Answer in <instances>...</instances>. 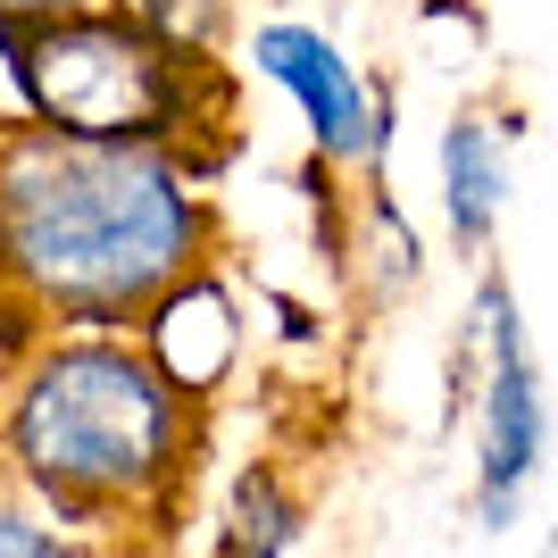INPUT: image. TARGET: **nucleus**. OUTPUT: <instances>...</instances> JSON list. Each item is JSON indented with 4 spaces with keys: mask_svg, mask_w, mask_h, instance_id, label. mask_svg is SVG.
Returning <instances> with one entry per match:
<instances>
[{
    "mask_svg": "<svg viewBox=\"0 0 558 558\" xmlns=\"http://www.w3.org/2000/svg\"><path fill=\"white\" fill-rule=\"evenodd\" d=\"M201 209L142 150L68 134L0 175V267L50 308L125 317L192 267Z\"/></svg>",
    "mask_w": 558,
    "mask_h": 558,
    "instance_id": "obj_1",
    "label": "nucleus"
},
{
    "mask_svg": "<svg viewBox=\"0 0 558 558\" xmlns=\"http://www.w3.org/2000/svg\"><path fill=\"white\" fill-rule=\"evenodd\" d=\"M175 392H184L175 375L117 342L50 350L17 392L9 450L50 500H75V509L142 500L175 466V434H184Z\"/></svg>",
    "mask_w": 558,
    "mask_h": 558,
    "instance_id": "obj_2",
    "label": "nucleus"
},
{
    "mask_svg": "<svg viewBox=\"0 0 558 558\" xmlns=\"http://www.w3.org/2000/svg\"><path fill=\"white\" fill-rule=\"evenodd\" d=\"M0 43H9L25 100L43 117H59V134L125 142V134H150L175 109L167 59L117 17H59L50 9V17L25 25L17 9H0Z\"/></svg>",
    "mask_w": 558,
    "mask_h": 558,
    "instance_id": "obj_3",
    "label": "nucleus"
},
{
    "mask_svg": "<svg viewBox=\"0 0 558 558\" xmlns=\"http://www.w3.org/2000/svg\"><path fill=\"white\" fill-rule=\"evenodd\" d=\"M466 342L492 359L484 392H475V517H484V534H509L542 475V442H550V409H542V375H534V350H525V326H517L509 276L475 283V333Z\"/></svg>",
    "mask_w": 558,
    "mask_h": 558,
    "instance_id": "obj_4",
    "label": "nucleus"
},
{
    "mask_svg": "<svg viewBox=\"0 0 558 558\" xmlns=\"http://www.w3.org/2000/svg\"><path fill=\"white\" fill-rule=\"evenodd\" d=\"M258 75H276L301 100L326 159H384L392 142V93H367L359 68L308 25H258Z\"/></svg>",
    "mask_w": 558,
    "mask_h": 558,
    "instance_id": "obj_5",
    "label": "nucleus"
},
{
    "mask_svg": "<svg viewBox=\"0 0 558 558\" xmlns=\"http://www.w3.org/2000/svg\"><path fill=\"white\" fill-rule=\"evenodd\" d=\"M500 209H509V125H492V117H450L442 134V217H450V242H459L466 258L492 242V226H500Z\"/></svg>",
    "mask_w": 558,
    "mask_h": 558,
    "instance_id": "obj_6",
    "label": "nucleus"
},
{
    "mask_svg": "<svg viewBox=\"0 0 558 558\" xmlns=\"http://www.w3.org/2000/svg\"><path fill=\"white\" fill-rule=\"evenodd\" d=\"M233 550H292L301 542V517H292V500H283L267 475H242V492H233Z\"/></svg>",
    "mask_w": 558,
    "mask_h": 558,
    "instance_id": "obj_7",
    "label": "nucleus"
},
{
    "mask_svg": "<svg viewBox=\"0 0 558 558\" xmlns=\"http://www.w3.org/2000/svg\"><path fill=\"white\" fill-rule=\"evenodd\" d=\"M367 233H375V283H384V292H409V283H417V233H409V217H400L384 192L367 201Z\"/></svg>",
    "mask_w": 558,
    "mask_h": 558,
    "instance_id": "obj_8",
    "label": "nucleus"
},
{
    "mask_svg": "<svg viewBox=\"0 0 558 558\" xmlns=\"http://www.w3.org/2000/svg\"><path fill=\"white\" fill-rule=\"evenodd\" d=\"M59 550V534H34L25 517H0V558H50Z\"/></svg>",
    "mask_w": 558,
    "mask_h": 558,
    "instance_id": "obj_9",
    "label": "nucleus"
},
{
    "mask_svg": "<svg viewBox=\"0 0 558 558\" xmlns=\"http://www.w3.org/2000/svg\"><path fill=\"white\" fill-rule=\"evenodd\" d=\"M0 9H34V17H50V9H84V0H0Z\"/></svg>",
    "mask_w": 558,
    "mask_h": 558,
    "instance_id": "obj_10",
    "label": "nucleus"
},
{
    "mask_svg": "<svg viewBox=\"0 0 558 558\" xmlns=\"http://www.w3.org/2000/svg\"><path fill=\"white\" fill-rule=\"evenodd\" d=\"M550 550H558V534H550Z\"/></svg>",
    "mask_w": 558,
    "mask_h": 558,
    "instance_id": "obj_11",
    "label": "nucleus"
}]
</instances>
